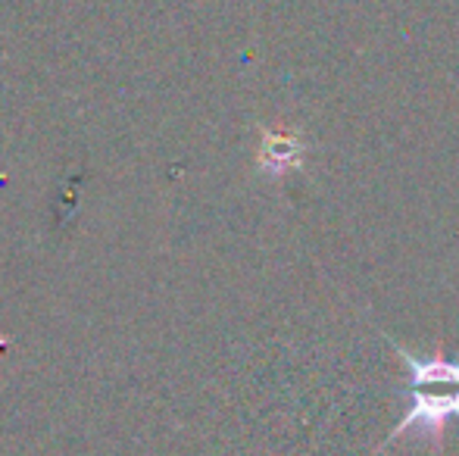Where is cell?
Listing matches in <instances>:
<instances>
[{"mask_svg": "<svg viewBox=\"0 0 459 456\" xmlns=\"http://www.w3.org/2000/svg\"><path fill=\"white\" fill-rule=\"evenodd\" d=\"M387 344L394 347L397 359L410 372V391H400V394L410 400V409L400 416L397 428H391L385 441H381L378 453L387 444H394L397 438H419L431 441V444L441 451L444 447V432H447V422L459 419V359H450L437 347L431 357H416L406 347L391 341L387 335H381Z\"/></svg>", "mask_w": 459, "mask_h": 456, "instance_id": "6da1fadb", "label": "cell"}, {"mask_svg": "<svg viewBox=\"0 0 459 456\" xmlns=\"http://www.w3.org/2000/svg\"><path fill=\"white\" fill-rule=\"evenodd\" d=\"M303 159H307V141L297 132H288V128H263L260 132L256 169L266 178L278 182L290 172H300Z\"/></svg>", "mask_w": 459, "mask_h": 456, "instance_id": "7a4b0ae2", "label": "cell"}]
</instances>
